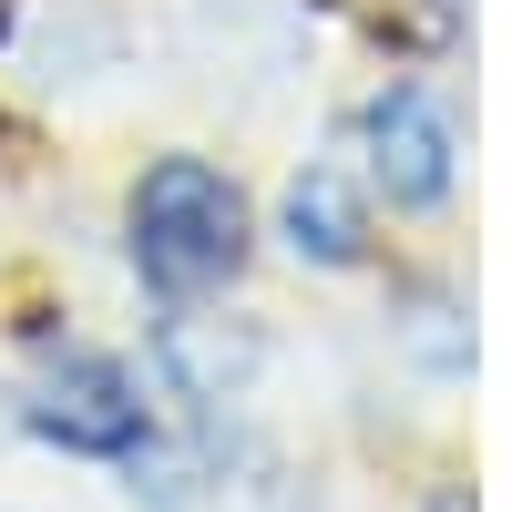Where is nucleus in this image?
Wrapping results in <instances>:
<instances>
[{"label":"nucleus","instance_id":"obj_1","mask_svg":"<svg viewBox=\"0 0 512 512\" xmlns=\"http://www.w3.org/2000/svg\"><path fill=\"white\" fill-rule=\"evenodd\" d=\"M123 226H134L144 287H164V297H216V287H236V267H246V195H236V175H216L205 154L144 164Z\"/></svg>","mask_w":512,"mask_h":512},{"label":"nucleus","instance_id":"obj_2","mask_svg":"<svg viewBox=\"0 0 512 512\" xmlns=\"http://www.w3.org/2000/svg\"><path fill=\"white\" fill-rule=\"evenodd\" d=\"M31 431L62 441V451H82V461H134L144 431H154V410H144V379L123 369V359L82 349V359H62L31 390Z\"/></svg>","mask_w":512,"mask_h":512},{"label":"nucleus","instance_id":"obj_3","mask_svg":"<svg viewBox=\"0 0 512 512\" xmlns=\"http://www.w3.org/2000/svg\"><path fill=\"white\" fill-rule=\"evenodd\" d=\"M369 175H379L390 205H410V216L451 195V123H441V103L420 93V82H390V93L369 103Z\"/></svg>","mask_w":512,"mask_h":512},{"label":"nucleus","instance_id":"obj_4","mask_svg":"<svg viewBox=\"0 0 512 512\" xmlns=\"http://www.w3.org/2000/svg\"><path fill=\"white\" fill-rule=\"evenodd\" d=\"M287 246L308 256V267H359L369 256V216H359V195L338 164H308V175L287 185Z\"/></svg>","mask_w":512,"mask_h":512},{"label":"nucleus","instance_id":"obj_5","mask_svg":"<svg viewBox=\"0 0 512 512\" xmlns=\"http://www.w3.org/2000/svg\"><path fill=\"white\" fill-rule=\"evenodd\" d=\"M431 512H472V502H461V492H441V502H431Z\"/></svg>","mask_w":512,"mask_h":512}]
</instances>
